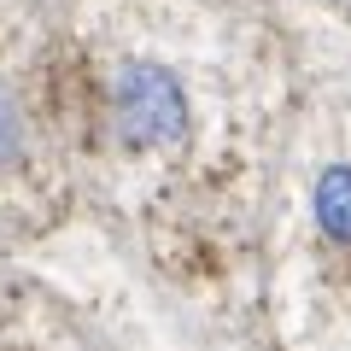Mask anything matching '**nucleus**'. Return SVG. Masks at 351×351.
Wrapping results in <instances>:
<instances>
[{
	"instance_id": "nucleus-1",
	"label": "nucleus",
	"mask_w": 351,
	"mask_h": 351,
	"mask_svg": "<svg viewBox=\"0 0 351 351\" xmlns=\"http://www.w3.org/2000/svg\"><path fill=\"white\" fill-rule=\"evenodd\" d=\"M112 117L129 147H170L188 135V94L176 82V71L152 59H129L117 64L112 82Z\"/></svg>"
},
{
	"instance_id": "nucleus-2",
	"label": "nucleus",
	"mask_w": 351,
	"mask_h": 351,
	"mask_svg": "<svg viewBox=\"0 0 351 351\" xmlns=\"http://www.w3.org/2000/svg\"><path fill=\"white\" fill-rule=\"evenodd\" d=\"M316 223L328 240H346L351 246V164H328L322 182H316Z\"/></svg>"
},
{
	"instance_id": "nucleus-3",
	"label": "nucleus",
	"mask_w": 351,
	"mask_h": 351,
	"mask_svg": "<svg viewBox=\"0 0 351 351\" xmlns=\"http://www.w3.org/2000/svg\"><path fill=\"white\" fill-rule=\"evenodd\" d=\"M18 147H24V135H18V112L0 100V164H12Z\"/></svg>"
}]
</instances>
